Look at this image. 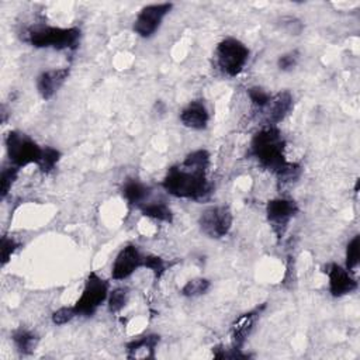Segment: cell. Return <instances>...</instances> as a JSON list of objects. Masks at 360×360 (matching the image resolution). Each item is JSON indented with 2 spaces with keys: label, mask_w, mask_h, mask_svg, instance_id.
<instances>
[{
  "label": "cell",
  "mask_w": 360,
  "mask_h": 360,
  "mask_svg": "<svg viewBox=\"0 0 360 360\" xmlns=\"http://www.w3.org/2000/svg\"><path fill=\"white\" fill-rule=\"evenodd\" d=\"M210 166V153L205 149H197L186 159L167 170L162 187L170 195L187 200H202L211 193V183L207 179Z\"/></svg>",
  "instance_id": "6da1fadb"
},
{
  "label": "cell",
  "mask_w": 360,
  "mask_h": 360,
  "mask_svg": "<svg viewBox=\"0 0 360 360\" xmlns=\"http://www.w3.org/2000/svg\"><path fill=\"white\" fill-rule=\"evenodd\" d=\"M285 142L277 127H264L252 139L250 152L257 159L259 165L276 176L281 174L291 162L285 160Z\"/></svg>",
  "instance_id": "7a4b0ae2"
},
{
  "label": "cell",
  "mask_w": 360,
  "mask_h": 360,
  "mask_svg": "<svg viewBox=\"0 0 360 360\" xmlns=\"http://www.w3.org/2000/svg\"><path fill=\"white\" fill-rule=\"evenodd\" d=\"M80 39V30L76 27L60 28L49 25L30 27L24 34V41L35 48L75 49Z\"/></svg>",
  "instance_id": "3957f363"
},
{
  "label": "cell",
  "mask_w": 360,
  "mask_h": 360,
  "mask_svg": "<svg viewBox=\"0 0 360 360\" xmlns=\"http://www.w3.org/2000/svg\"><path fill=\"white\" fill-rule=\"evenodd\" d=\"M6 149L11 165L18 169L31 163L38 165L44 150L32 138L20 131H10L6 135Z\"/></svg>",
  "instance_id": "277c9868"
},
{
  "label": "cell",
  "mask_w": 360,
  "mask_h": 360,
  "mask_svg": "<svg viewBox=\"0 0 360 360\" xmlns=\"http://www.w3.org/2000/svg\"><path fill=\"white\" fill-rule=\"evenodd\" d=\"M215 59L218 68L226 76H238L249 59L248 46L236 38L222 39L215 49Z\"/></svg>",
  "instance_id": "5b68a950"
},
{
  "label": "cell",
  "mask_w": 360,
  "mask_h": 360,
  "mask_svg": "<svg viewBox=\"0 0 360 360\" xmlns=\"http://www.w3.org/2000/svg\"><path fill=\"white\" fill-rule=\"evenodd\" d=\"M108 297V283L96 271L87 276L83 292L73 305L77 315L91 316Z\"/></svg>",
  "instance_id": "8992f818"
},
{
  "label": "cell",
  "mask_w": 360,
  "mask_h": 360,
  "mask_svg": "<svg viewBox=\"0 0 360 360\" xmlns=\"http://www.w3.org/2000/svg\"><path fill=\"white\" fill-rule=\"evenodd\" d=\"M232 212L229 207L226 205H215L210 207L205 211L201 212L198 225L202 231L210 238H222L228 235L231 226H232Z\"/></svg>",
  "instance_id": "52a82bcc"
},
{
  "label": "cell",
  "mask_w": 360,
  "mask_h": 360,
  "mask_svg": "<svg viewBox=\"0 0 360 360\" xmlns=\"http://www.w3.org/2000/svg\"><path fill=\"white\" fill-rule=\"evenodd\" d=\"M297 212H298V207L292 200L274 198L267 202V207H266L267 219L273 232L278 239L284 236L291 218Z\"/></svg>",
  "instance_id": "ba28073f"
},
{
  "label": "cell",
  "mask_w": 360,
  "mask_h": 360,
  "mask_svg": "<svg viewBox=\"0 0 360 360\" xmlns=\"http://www.w3.org/2000/svg\"><path fill=\"white\" fill-rule=\"evenodd\" d=\"M172 3L149 4L143 7L134 21V31L142 38L152 37L162 24L165 15L172 10Z\"/></svg>",
  "instance_id": "9c48e42d"
},
{
  "label": "cell",
  "mask_w": 360,
  "mask_h": 360,
  "mask_svg": "<svg viewBox=\"0 0 360 360\" xmlns=\"http://www.w3.org/2000/svg\"><path fill=\"white\" fill-rule=\"evenodd\" d=\"M143 259L145 256L135 245H127L120 250L112 263L111 277L114 280H124L129 277L135 270L143 267Z\"/></svg>",
  "instance_id": "30bf717a"
},
{
  "label": "cell",
  "mask_w": 360,
  "mask_h": 360,
  "mask_svg": "<svg viewBox=\"0 0 360 360\" xmlns=\"http://www.w3.org/2000/svg\"><path fill=\"white\" fill-rule=\"evenodd\" d=\"M292 96L290 91H280L270 97L267 104L259 108L263 114L264 124L267 127H276L280 121H283L290 111L292 110Z\"/></svg>",
  "instance_id": "8fae6325"
},
{
  "label": "cell",
  "mask_w": 360,
  "mask_h": 360,
  "mask_svg": "<svg viewBox=\"0 0 360 360\" xmlns=\"http://www.w3.org/2000/svg\"><path fill=\"white\" fill-rule=\"evenodd\" d=\"M329 277V291L333 297H343L353 292L357 288V281L350 276L349 270L343 269L336 263H329L326 266Z\"/></svg>",
  "instance_id": "7c38bea8"
},
{
  "label": "cell",
  "mask_w": 360,
  "mask_h": 360,
  "mask_svg": "<svg viewBox=\"0 0 360 360\" xmlns=\"http://www.w3.org/2000/svg\"><path fill=\"white\" fill-rule=\"evenodd\" d=\"M69 73H70L69 68H59V69L42 72L37 77V90H38L39 96L44 100L52 98L55 96V93L60 89V86L65 83Z\"/></svg>",
  "instance_id": "4fadbf2b"
},
{
  "label": "cell",
  "mask_w": 360,
  "mask_h": 360,
  "mask_svg": "<svg viewBox=\"0 0 360 360\" xmlns=\"http://www.w3.org/2000/svg\"><path fill=\"white\" fill-rule=\"evenodd\" d=\"M210 114L202 100H194L188 103L180 112V121L184 127L191 129H204L208 124Z\"/></svg>",
  "instance_id": "5bb4252c"
},
{
  "label": "cell",
  "mask_w": 360,
  "mask_h": 360,
  "mask_svg": "<svg viewBox=\"0 0 360 360\" xmlns=\"http://www.w3.org/2000/svg\"><path fill=\"white\" fill-rule=\"evenodd\" d=\"M264 307H262L260 309H253V311H249L243 315H240L232 325V345L233 347L236 349H242L248 336L250 335L255 323H256V319L259 318V314L260 311L263 309Z\"/></svg>",
  "instance_id": "9a60e30c"
},
{
  "label": "cell",
  "mask_w": 360,
  "mask_h": 360,
  "mask_svg": "<svg viewBox=\"0 0 360 360\" xmlns=\"http://www.w3.org/2000/svg\"><path fill=\"white\" fill-rule=\"evenodd\" d=\"M150 190L149 187H146L143 183H141L139 180L135 179H129L124 183L122 187V195L125 197V200L135 207H141L142 204L146 202V198L149 197Z\"/></svg>",
  "instance_id": "2e32d148"
},
{
  "label": "cell",
  "mask_w": 360,
  "mask_h": 360,
  "mask_svg": "<svg viewBox=\"0 0 360 360\" xmlns=\"http://www.w3.org/2000/svg\"><path fill=\"white\" fill-rule=\"evenodd\" d=\"M11 339L14 342L15 349L18 350V353H21L22 356H28L31 354L38 343V336L37 333H34L30 329L25 328H18L13 332Z\"/></svg>",
  "instance_id": "e0dca14e"
},
{
  "label": "cell",
  "mask_w": 360,
  "mask_h": 360,
  "mask_svg": "<svg viewBox=\"0 0 360 360\" xmlns=\"http://www.w3.org/2000/svg\"><path fill=\"white\" fill-rule=\"evenodd\" d=\"M139 210L145 217H149L158 221H165V222L173 221V212L165 201H149L142 204Z\"/></svg>",
  "instance_id": "ac0fdd59"
},
{
  "label": "cell",
  "mask_w": 360,
  "mask_h": 360,
  "mask_svg": "<svg viewBox=\"0 0 360 360\" xmlns=\"http://www.w3.org/2000/svg\"><path fill=\"white\" fill-rule=\"evenodd\" d=\"M160 338L159 335H146L142 336L136 340H131L129 343H127V352H128V357H135L138 356V353L141 350H145L149 353V357L155 356V347L158 346Z\"/></svg>",
  "instance_id": "d6986e66"
},
{
  "label": "cell",
  "mask_w": 360,
  "mask_h": 360,
  "mask_svg": "<svg viewBox=\"0 0 360 360\" xmlns=\"http://www.w3.org/2000/svg\"><path fill=\"white\" fill-rule=\"evenodd\" d=\"M211 283L210 280L207 278H202V277H198V278H193V280H188L183 288H181V294L184 297H197V295H201L204 292L208 291Z\"/></svg>",
  "instance_id": "ffe728a7"
},
{
  "label": "cell",
  "mask_w": 360,
  "mask_h": 360,
  "mask_svg": "<svg viewBox=\"0 0 360 360\" xmlns=\"http://www.w3.org/2000/svg\"><path fill=\"white\" fill-rule=\"evenodd\" d=\"M60 159V152L52 146H45L42 150V156L39 163L37 165L44 173H49L51 170L55 169L56 163Z\"/></svg>",
  "instance_id": "44dd1931"
},
{
  "label": "cell",
  "mask_w": 360,
  "mask_h": 360,
  "mask_svg": "<svg viewBox=\"0 0 360 360\" xmlns=\"http://www.w3.org/2000/svg\"><path fill=\"white\" fill-rule=\"evenodd\" d=\"M360 260V236L356 235L346 248V270H353L357 267Z\"/></svg>",
  "instance_id": "7402d4cb"
},
{
  "label": "cell",
  "mask_w": 360,
  "mask_h": 360,
  "mask_svg": "<svg viewBox=\"0 0 360 360\" xmlns=\"http://www.w3.org/2000/svg\"><path fill=\"white\" fill-rule=\"evenodd\" d=\"M128 298V288L118 287L114 288L108 295V311L110 312H118L124 308Z\"/></svg>",
  "instance_id": "603a6c76"
},
{
  "label": "cell",
  "mask_w": 360,
  "mask_h": 360,
  "mask_svg": "<svg viewBox=\"0 0 360 360\" xmlns=\"http://www.w3.org/2000/svg\"><path fill=\"white\" fill-rule=\"evenodd\" d=\"M18 167H15L14 165H10V166H4L3 167V170H1V176H0V187H1V198H4L7 194H8V191H10V188H11V186H13V183L15 181V179H17V176H18Z\"/></svg>",
  "instance_id": "cb8c5ba5"
},
{
  "label": "cell",
  "mask_w": 360,
  "mask_h": 360,
  "mask_svg": "<svg viewBox=\"0 0 360 360\" xmlns=\"http://www.w3.org/2000/svg\"><path fill=\"white\" fill-rule=\"evenodd\" d=\"M143 267L152 270L153 274H155V278L159 280V278L162 277V274L166 271L167 263H166L160 256L148 255V256H145V259H143Z\"/></svg>",
  "instance_id": "d4e9b609"
},
{
  "label": "cell",
  "mask_w": 360,
  "mask_h": 360,
  "mask_svg": "<svg viewBox=\"0 0 360 360\" xmlns=\"http://www.w3.org/2000/svg\"><path fill=\"white\" fill-rule=\"evenodd\" d=\"M248 96H249L250 101L253 103V105H256L257 108L264 107L267 104V101L270 100V97H271L270 93H267L266 90H263L262 87H257V86L250 87L248 90Z\"/></svg>",
  "instance_id": "484cf974"
},
{
  "label": "cell",
  "mask_w": 360,
  "mask_h": 360,
  "mask_svg": "<svg viewBox=\"0 0 360 360\" xmlns=\"http://www.w3.org/2000/svg\"><path fill=\"white\" fill-rule=\"evenodd\" d=\"M77 316L75 307H62L52 314V322L55 325H65Z\"/></svg>",
  "instance_id": "4316f807"
},
{
  "label": "cell",
  "mask_w": 360,
  "mask_h": 360,
  "mask_svg": "<svg viewBox=\"0 0 360 360\" xmlns=\"http://www.w3.org/2000/svg\"><path fill=\"white\" fill-rule=\"evenodd\" d=\"M298 59H300V52L297 49L295 51H290V52L278 56L277 66H278L280 70H291L298 63Z\"/></svg>",
  "instance_id": "83f0119b"
},
{
  "label": "cell",
  "mask_w": 360,
  "mask_h": 360,
  "mask_svg": "<svg viewBox=\"0 0 360 360\" xmlns=\"http://www.w3.org/2000/svg\"><path fill=\"white\" fill-rule=\"evenodd\" d=\"M20 243L15 242L13 238H7V236H3L1 238V248H0V252H1V266H4L11 255L18 249Z\"/></svg>",
  "instance_id": "f1b7e54d"
}]
</instances>
